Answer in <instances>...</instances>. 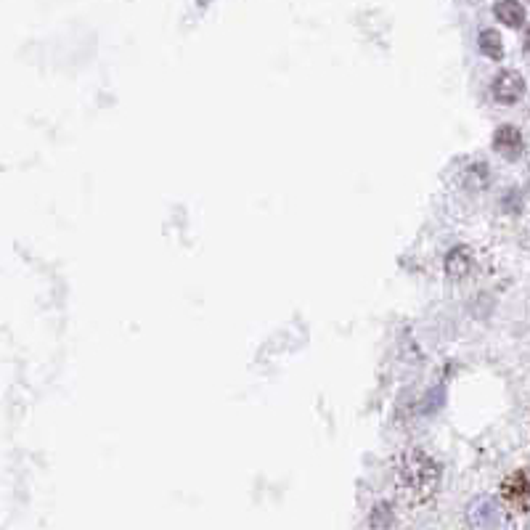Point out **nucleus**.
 <instances>
[{
  "label": "nucleus",
  "mask_w": 530,
  "mask_h": 530,
  "mask_svg": "<svg viewBox=\"0 0 530 530\" xmlns=\"http://www.w3.org/2000/svg\"><path fill=\"white\" fill-rule=\"evenodd\" d=\"M504 496H507L515 507H528L530 504V475L528 472H515L504 483Z\"/></svg>",
  "instance_id": "4"
},
{
  "label": "nucleus",
  "mask_w": 530,
  "mask_h": 530,
  "mask_svg": "<svg viewBox=\"0 0 530 530\" xmlns=\"http://www.w3.org/2000/svg\"><path fill=\"white\" fill-rule=\"evenodd\" d=\"M477 43H480V51H483L488 59H504V43H501V35L496 30L480 32V40H477Z\"/></svg>",
  "instance_id": "7"
},
{
  "label": "nucleus",
  "mask_w": 530,
  "mask_h": 530,
  "mask_svg": "<svg viewBox=\"0 0 530 530\" xmlns=\"http://www.w3.org/2000/svg\"><path fill=\"white\" fill-rule=\"evenodd\" d=\"M488 181H491V170H488L483 162H475V165L467 167V173H464V186H467V189H483Z\"/></svg>",
  "instance_id": "8"
},
{
  "label": "nucleus",
  "mask_w": 530,
  "mask_h": 530,
  "mask_svg": "<svg viewBox=\"0 0 530 530\" xmlns=\"http://www.w3.org/2000/svg\"><path fill=\"white\" fill-rule=\"evenodd\" d=\"M525 51L530 53V30H528V35H525Z\"/></svg>",
  "instance_id": "9"
},
{
  "label": "nucleus",
  "mask_w": 530,
  "mask_h": 530,
  "mask_svg": "<svg viewBox=\"0 0 530 530\" xmlns=\"http://www.w3.org/2000/svg\"><path fill=\"white\" fill-rule=\"evenodd\" d=\"M528 3H530V0H528Z\"/></svg>",
  "instance_id": "11"
},
{
  "label": "nucleus",
  "mask_w": 530,
  "mask_h": 530,
  "mask_svg": "<svg viewBox=\"0 0 530 530\" xmlns=\"http://www.w3.org/2000/svg\"><path fill=\"white\" fill-rule=\"evenodd\" d=\"M472 268V255L467 247H454V250L448 252L446 255V273L451 276V279H462V276H467Z\"/></svg>",
  "instance_id": "6"
},
{
  "label": "nucleus",
  "mask_w": 530,
  "mask_h": 530,
  "mask_svg": "<svg viewBox=\"0 0 530 530\" xmlns=\"http://www.w3.org/2000/svg\"><path fill=\"white\" fill-rule=\"evenodd\" d=\"M491 96L504 106L517 104V101L525 96L523 75H520V72H515V69H504V72H499V75L493 77Z\"/></svg>",
  "instance_id": "2"
},
{
  "label": "nucleus",
  "mask_w": 530,
  "mask_h": 530,
  "mask_svg": "<svg viewBox=\"0 0 530 530\" xmlns=\"http://www.w3.org/2000/svg\"><path fill=\"white\" fill-rule=\"evenodd\" d=\"M493 149L504 159H509V162H515V159H520V154H523L525 149L523 133H520L515 125H501V128L493 133Z\"/></svg>",
  "instance_id": "3"
},
{
  "label": "nucleus",
  "mask_w": 530,
  "mask_h": 530,
  "mask_svg": "<svg viewBox=\"0 0 530 530\" xmlns=\"http://www.w3.org/2000/svg\"><path fill=\"white\" fill-rule=\"evenodd\" d=\"M493 14L499 19L501 24H507V27H523L525 24V8L517 3V0H499L496 6H493Z\"/></svg>",
  "instance_id": "5"
},
{
  "label": "nucleus",
  "mask_w": 530,
  "mask_h": 530,
  "mask_svg": "<svg viewBox=\"0 0 530 530\" xmlns=\"http://www.w3.org/2000/svg\"><path fill=\"white\" fill-rule=\"evenodd\" d=\"M395 483L411 504H424L438 491L440 467L424 451H406L395 467Z\"/></svg>",
  "instance_id": "1"
},
{
  "label": "nucleus",
  "mask_w": 530,
  "mask_h": 530,
  "mask_svg": "<svg viewBox=\"0 0 530 530\" xmlns=\"http://www.w3.org/2000/svg\"><path fill=\"white\" fill-rule=\"evenodd\" d=\"M199 3H202V6H205V3H210V0H199Z\"/></svg>",
  "instance_id": "10"
}]
</instances>
